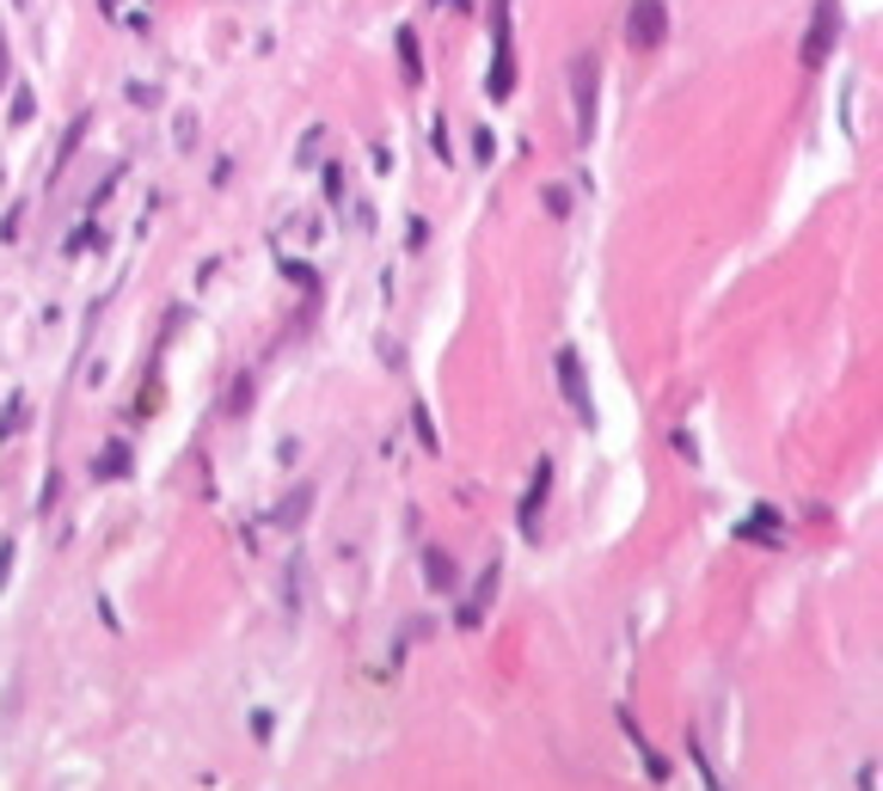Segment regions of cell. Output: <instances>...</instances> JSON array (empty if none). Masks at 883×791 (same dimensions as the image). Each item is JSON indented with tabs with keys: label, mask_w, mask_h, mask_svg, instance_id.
Wrapping results in <instances>:
<instances>
[{
	"label": "cell",
	"mask_w": 883,
	"mask_h": 791,
	"mask_svg": "<svg viewBox=\"0 0 883 791\" xmlns=\"http://www.w3.org/2000/svg\"><path fill=\"white\" fill-rule=\"evenodd\" d=\"M626 44L632 49H663L669 44V7L663 0H632V7H626Z\"/></svg>",
	"instance_id": "obj_1"
},
{
	"label": "cell",
	"mask_w": 883,
	"mask_h": 791,
	"mask_svg": "<svg viewBox=\"0 0 883 791\" xmlns=\"http://www.w3.org/2000/svg\"><path fill=\"white\" fill-rule=\"evenodd\" d=\"M497 13V56H491V80H485V93L491 98H510L515 93V44H510V0H491Z\"/></svg>",
	"instance_id": "obj_2"
},
{
	"label": "cell",
	"mask_w": 883,
	"mask_h": 791,
	"mask_svg": "<svg viewBox=\"0 0 883 791\" xmlns=\"http://www.w3.org/2000/svg\"><path fill=\"white\" fill-rule=\"evenodd\" d=\"M835 37H840V0H816L810 32H804V68H810V74L835 56Z\"/></svg>",
	"instance_id": "obj_3"
},
{
	"label": "cell",
	"mask_w": 883,
	"mask_h": 791,
	"mask_svg": "<svg viewBox=\"0 0 883 791\" xmlns=\"http://www.w3.org/2000/svg\"><path fill=\"white\" fill-rule=\"evenodd\" d=\"M595 80H602V68H595V56H571V105H577V141L595 136Z\"/></svg>",
	"instance_id": "obj_4"
},
{
	"label": "cell",
	"mask_w": 883,
	"mask_h": 791,
	"mask_svg": "<svg viewBox=\"0 0 883 791\" xmlns=\"http://www.w3.org/2000/svg\"><path fill=\"white\" fill-rule=\"evenodd\" d=\"M558 381H565V399H571L577 418H595V405H589V381H583V357L577 350H558Z\"/></svg>",
	"instance_id": "obj_5"
},
{
	"label": "cell",
	"mask_w": 883,
	"mask_h": 791,
	"mask_svg": "<svg viewBox=\"0 0 883 791\" xmlns=\"http://www.w3.org/2000/svg\"><path fill=\"white\" fill-rule=\"evenodd\" d=\"M546 485H553V466H534V479H527V497H522V515H515V522H522V534L527 540H541V510H546Z\"/></svg>",
	"instance_id": "obj_6"
},
{
	"label": "cell",
	"mask_w": 883,
	"mask_h": 791,
	"mask_svg": "<svg viewBox=\"0 0 883 791\" xmlns=\"http://www.w3.org/2000/svg\"><path fill=\"white\" fill-rule=\"evenodd\" d=\"M423 577H430V590H442V595L454 590V559L442 552V546H430V552H423Z\"/></svg>",
	"instance_id": "obj_7"
},
{
	"label": "cell",
	"mask_w": 883,
	"mask_h": 791,
	"mask_svg": "<svg viewBox=\"0 0 883 791\" xmlns=\"http://www.w3.org/2000/svg\"><path fill=\"white\" fill-rule=\"evenodd\" d=\"M393 44H399V68H405V80H411V86H418V80H423V56H418V32H399V37H393Z\"/></svg>",
	"instance_id": "obj_8"
},
{
	"label": "cell",
	"mask_w": 883,
	"mask_h": 791,
	"mask_svg": "<svg viewBox=\"0 0 883 791\" xmlns=\"http://www.w3.org/2000/svg\"><path fill=\"white\" fill-rule=\"evenodd\" d=\"M93 473H98V479H124V473H129V449H124V442H111V449L93 461Z\"/></svg>",
	"instance_id": "obj_9"
},
{
	"label": "cell",
	"mask_w": 883,
	"mask_h": 791,
	"mask_svg": "<svg viewBox=\"0 0 883 791\" xmlns=\"http://www.w3.org/2000/svg\"><path fill=\"white\" fill-rule=\"evenodd\" d=\"M411 423H418V442H423V449H442V435H435V423H430V411H423V405H411Z\"/></svg>",
	"instance_id": "obj_10"
},
{
	"label": "cell",
	"mask_w": 883,
	"mask_h": 791,
	"mask_svg": "<svg viewBox=\"0 0 883 791\" xmlns=\"http://www.w3.org/2000/svg\"><path fill=\"white\" fill-rule=\"evenodd\" d=\"M19 423H25V399L13 393V399H7V418H0V442H7V435H13Z\"/></svg>",
	"instance_id": "obj_11"
},
{
	"label": "cell",
	"mask_w": 883,
	"mask_h": 791,
	"mask_svg": "<svg viewBox=\"0 0 883 791\" xmlns=\"http://www.w3.org/2000/svg\"><path fill=\"white\" fill-rule=\"evenodd\" d=\"M307 503H313V491H294L289 503L277 510V522H301V515H307Z\"/></svg>",
	"instance_id": "obj_12"
},
{
	"label": "cell",
	"mask_w": 883,
	"mask_h": 791,
	"mask_svg": "<svg viewBox=\"0 0 883 791\" xmlns=\"http://www.w3.org/2000/svg\"><path fill=\"white\" fill-rule=\"evenodd\" d=\"M246 405H252V381L240 374V381H233V399H228V411H246Z\"/></svg>",
	"instance_id": "obj_13"
},
{
	"label": "cell",
	"mask_w": 883,
	"mask_h": 791,
	"mask_svg": "<svg viewBox=\"0 0 883 791\" xmlns=\"http://www.w3.org/2000/svg\"><path fill=\"white\" fill-rule=\"evenodd\" d=\"M32 110H37V98H32V93H19V98H13V124H32Z\"/></svg>",
	"instance_id": "obj_14"
},
{
	"label": "cell",
	"mask_w": 883,
	"mask_h": 791,
	"mask_svg": "<svg viewBox=\"0 0 883 791\" xmlns=\"http://www.w3.org/2000/svg\"><path fill=\"white\" fill-rule=\"evenodd\" d=\"M326 197L344 202V172H338V166H326Z\"/></svg>",
	"instance_id": "obj_15"
},
{
	"label": "cell",
	"mask_w": 883,
	"mask_h": 791,
	"mask_svg": "<svg viewBox=\"0 0 883 791\" xmlns=\"http://www.w3.org/2000/svg\"><path fill=\"white\" fill-rule=\"evenodd\" d=\"M546 209H553V216H565V209H571V197H565V185H553V190H546Z\"/></svg>",
	"instance_id": "obj_16"
},
{
	"label": "cell",
	"mask_w": 883,
	"mask_h": 791,
	"mask_svg": "<svg viewBox=\"0 0 883 791\" xmlns=\"http://www.w3.org/2000/svg\"><path fill=\"white\" fill-rule=\"evenodd\" d=\"M7 571H13V540H0V583H7Z\"/></svg>",
	"instance_id": "obj_17"
},
{
	"label": "cell",
	"mask_w": 883,
	"mask_h": 791,
	"mask_svg": "<svg viewBox=\"0 0 883 791\" xmlns=\"http://www.w3.org/2000/svg\"><path fill=\"white\" fill-rule=\"evenodd\" d=\"M7 74H13V56H7V32H0V86H7Z\"/></svg>",
	"instance_id": "obj_18"
}]
</instances>
